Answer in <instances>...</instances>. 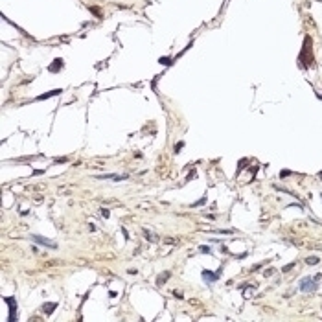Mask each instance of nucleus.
<instances>
[{
  "mask_svg": "<svg viewBox=\"0 0 322 322\" xmlns=\"http://www.w3.org/2000/svg\"><path fill=\"white\" fill-rule=\"evenodd\" d=\"M184 147V142H179L177 145H175V153H180V149Z\"/></svg>",
  "mask_w": 322,
  "mask_h": 322,
  "instance_id": "1a4fd4ad",
  "label": "nucleus"
},
{
  "mask_svg": "<svg viewBox=\"0 0 322 322\" xmlns=\"http://www.w3.org/2000/svg\"><path fill=\"white\" fill-rule=\"evenodd\" d=\"M166 278H169V273H162V274L158 276L157 284H158V285H164V284H166Z\"/></svg>",
  "mask_w": 322,
  "mask_h": 322,
  "instance_id": "6e6552de",
  "label": "nucleus"
},
{
  "mask_svg": "<svg viewBox=\"0 0 322 322\" xmlns=\"http://www.w3.org/2000/svg\"><path fill=\"white\" fill-rule=\"evenodd\" d=\"M306 262H308V263H319V258H308Z\"/></svg>",
  "mask_w": 322,
  "mask_h": 322,
  "instance_id": "9b49d317",
  "label": "nucleus"
},
{
  "mask_svg": "<svg viewBox=\"0 0 322 322\" xmlns=\"http://www.w3.org/2000/svg\"><path fill=\"white\" fill-rule=\"evenodd\" d=\"M4 302L9 304V311H11L9 320H17V300L13 297H4Z\"/></svg>",
  "mask_w": 322,
  "mask_h": 322,
  "instance_id": "f03ea898",
  "label": "nucleus"
},
{
  "mask_svg": "<svg viewBox=\"0 0 322 322\" xmlns=\"http://www.w3.org/2000/svg\"><path fill=\"white\" fill-rule=\"evenodd\" d=\"M219 278V274L217 273H210V271H203V280H206L208 284H214L215 280Z\"/></svg>",
  "mask_w": 322,
  "mask_h": 322,
  "instance_id": "20e7f679",
  "label": "nucleus"
},
{
  "mask_svg": "<svg viewBox=\"0 0 322 322\" xmlns=\"http://www.w3.org/2000/svg\"><path fill=\"white\" fill-rule=\"evenodd\" d=\"M55 308H57V304H55V302H48V304H44V306H42V311H44L46 315H52Z\"/></svg>",
  "mask_w": 322,
  "mask_h": 322,
  "instance_id": "39448f33",
  "label": "nucleus"
},
{
  "mask_svg": "<svg viewBox=\"0 0 322 322\" xmlns=\"http://www.w3.org/2000/svg\"><path fill=\"white\" fill-rule=\"evenodd\" d=\"M203 203H206V199H204V197H203L201 201H197V203H193V206H199V204H203Z\"/></svg>",
  "mask_w": 322,
  "mask_h": 322,
  "instance_id": "f8f14e48",
  "label": "nucleus"
},
{
  "mask_svg": "<svg viewBox=\"0 0 322 322\" xmlns=\"http://www.w3.org/2000/svg\"><path fill=\"white\" fill-rule=\"evenodd\" d=\"M300 289H302L304 293H311V291L317 289V282H315L313 278H304L302 284H300Z\"/></svg>",
  "mask_w": 322,
  "mask_h": 322,
  "instance_id": "f257e3e1",
  "label": "nucleus"
},
{
  "mask_svg": "<svg viewBox=\"0 0 322 322\" xmlns=\"http://www.w3.org/2000/svg\"><path fill=\"white\" fill-rule=\"evenodd\" d=\"M61 90L57 88V90H52V92H46V94H42V96H39L37 99H48V98H52V96H55V94H59Z\"/></svg>",
  "mask_w": 322,
  "mask_h": 322,
  "instance_id": "0eeeda50",
  "label": "nucleus"
},
{
  "mask_svg": "<svg viewBox=\"0 0 322 322\" xmlns=\"http://www.w3.org/2000/svg\"><path fill=\"white\" fill-rule=\"evenodd\" d=\"M31 239H33L35 243L44 245V247H50V249H55V247H57L55 241H50V239H46V238H42V236H31Z\"/></svg>",
  "mask_w": 322,
  "mask_h": 322,
  "instance_id": "7ed1b4c3",
  "label": "nucleus"
},
{
  "mask_svg": "<svg viewBox=\"0 0 322 322\" xmlns=\"http://www.w3.org/2000/svg\"><path fill=\"white\" fill-rule=\"evenodd\" d=\"M99 212H101V215H103V217H109V210H107V208H101Z\"/></svg>",
  "mask_w": 322,
  "mask_h": 322,
  "instance_id": "9d476101",
  "label": "nucleus"
},
{
  "mask_svg": "<svg viewBox=\"0 0 322 322\" xmlns=\"http://www.w3.org/2000/svg\"><path fill=\"white\" fill-rule=\"evenodd\" d=\"M61 68H63V61H61V59H55V61L48 66L50 72H55V70H61Z\"/></svg>",
  "mask_w": 322,
  "mask_h": 322,
  "instance_id": "423d86ee",
  "label": "nucleus"
}]
</instances>
